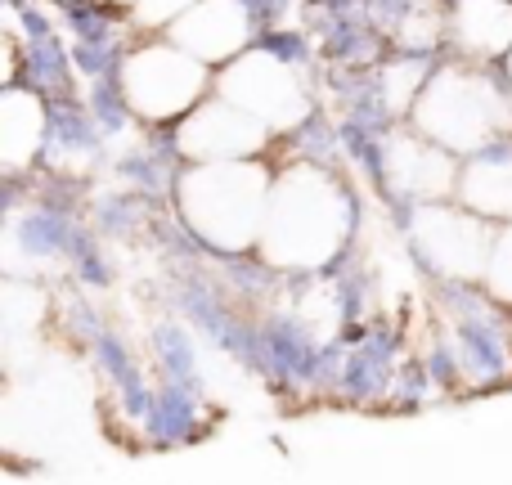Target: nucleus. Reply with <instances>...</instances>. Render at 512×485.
<instances>
[{
    "instance_id": "nucleus-3",
    "label": "nucleus",
    "mask_w": 512,
    "mask_h": 485,
    "mask_svg": "<svg viewBox=\"0 0 512 485\" xmlns=\"http://www.w3.org/2000/svg\"><path fill=\"white\" fill-rule=\"evenodd\" d=\"M234 95L243 99V108L265 122H297L301 113V99H297V86L279 72L274 59H248L239 72H234Z\"/></svg>"
},
{
    "instance_id": "nucleus-7",
    "label": "nucleus",
    "mask_w": 512,
    "mask_h": 485,
    "mask_svg": "<svg viewBox=\"0 0 512 485\" xmlns=\"http://www.w3.org/2000/svg\"><path fill=\"white\" fill-rule=\"evenodd\" d=\"M144 9H149V18H162V14H171V9H180L185 0H140Z\"/></svg>"
},
{
    "instance_id": "nucleus-6",
    "label": "nucleus",
    "mask_w": 512,
    "mask_h": 485,
    "mask_svg": "<svg viewBox=\"0 0 512 485\" xmlns=\"http://www.w3.org/2000/svg\"><path fill=\"white\" fill-rule=\"evenodd\" d=\"M468 189L481 207H512V167H477Z\"/></svg>"
},
{
    "instance_id": "nucleus-1",
    "label": "nucleus",
    "mask_w": 512,
    "mask_h": 485,
    "mask_svg": "<svg viewBox=\"0 0 512 485\" xmlns=\"http://www.w3.org/2000/svg\"><path fill=\"white\" fill-rule=\"evenodd\" d=\"M495 117L499 99L477 77H445L427 95V126H436V135L454 144H477L495 126Z\"/></svg>"
},
{
    "instance_id": "nucleus-4",
    "label": "nucleus",
    "mask_w": 512,
    "mask_h": 485,
    "mask_svg": "<svg viewBox=\"0 0 512 485\" xmlns=\"http://www.w3.org/2000/svg\"><path fill=\"white\" fill-rule=\"evenodd\" d=\"M243 32H248V18L234 0H212V5L194 9L185 18V27H176V36H185L189 50L198 54H230L239 50Z\"/></svg>"
},
{
    "instance_id": "nucleus-2",
    "label": "nucleus",
    "mask_w": 512,
    "mask_h": 485,
    "mask_svg": "<svg viewBox=\"0 0 512 485\" xmlns=\"http://www.w3.org/2000/svg\"><path fill=\"white\" fill-rule=\"evenodd\" d=\"M126 81H131L135 108H144V113H171V108H180L198 90V68L189 59H180V54L149 50L131 63Z\"/></svg>"
},
{
    "instance_id": "nucleus-5",
    "label": "nucleus",
    "mask_w": 512,
    "mask_h": 485,
    "mask_svg": "<svg viewBox=\"0 0 512 485\" xmlns=\"http://www.w3.org/2000/svg\"><path fill=\"white\" fill-rule=\"evenodd\" d=\"M459 32L472 50H504L512 41V9L504 0H463L459 5Z\"/></svg>"
}]
</instances>
